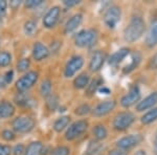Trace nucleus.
Returning a JSON list of instances; mask_svg holds the SVG:
<instances>
[{
    "instance_id": "f257e3e1",
    "label": "nucleus",
    "mask_w": 157,
    "mask_h": 155,
    "mask_svg": "<svg viewBox=\"0 0 157 155\" xmlns=\"http://www.w3.org/2000/svg\"><path fill=\"white\" fill-rule=\"evenodd\" d=\"M146 30V23L139 16H134L124 29V38L129 43H134L143 37Z\"/></svg>"
},
{
    "instance_id": "f03ea898",
    "label": "nucleus",
    "mask_w": 157,
    "mask_h": 155,
    "mask_svg": "<svg viewBox=\"0 0 157 155\" xmlns=\"http://www.w3.org/2000/svg\"><path fill=\"white\" fill-rule=\"evenodd\" d=\"M98 41V32L95 29H83L75 37V44L78 47H90Z\"/></svg>"
},
{
    "instance_id": "7ed1b4c3",
    "label": "nucleus",
    "mask_w": 157,
    "mask_h": 155,
    "mask_svg": "<svg viewBox=\"0 0 157 155\" xmlns=\"http://www.w3.org/2000/svg\"><path fill=\"white\" fill-rule=\"evenodd\" d=\"M36 123L30 116H18L12 122L13 130L17 133H29L35 128Z\"/></svg>"
},
{
    "instance_id": "20e7f679",
    "label": "nucleus",
    "mask_w": 157,
    "mask_h": 155,
    "mask_svg": "<svg viewBox=\"0 0 157 155\" xmlns=\"http://www.w3.org/2000/svg\"><path fill=\"white\" fill-rule=\"evenodd\" d=\"M87 129L88 122L86 119H78L68 127V129L65 132V138L67 141H75L82 135L84 132H86Z\"/></svg>"
},
{
    "instance_id": "39448f33",
    "label": "nucleus",
    "mask_w": 157,
    "mask_h": 155,
    "mask_svg": "<svg viewBox=\"0 0 157 155\" xmlns=\"http://www.w3.org/2000/svg\"><path fill=\"white\" fill-rule=\"evenodd\" d=\"M135 121V116L131 112H120L116 114L114 119H113V128L117 131H124L127 130L129 127L134 123Z\"/></svg>"
},
{
    "instance_id": "423d86ee",
    "label": "nucleus",
    "mask_w": 157,
    "mask_h": 155,
    "mask_svg": "<svg viewBox=\"0 0 157 155\" xmlns=\"http://www.w3.org/2000/svg\"><path fill=\"white\" fill-rule=\"evenodd\" d=\"M121 17V7L117 6H111L107 9V11L104 14V22L109 29H113L116 27V25L120 23Z\"/></svg>"
},
{
    "instance_id": "0eeeda50",
    "label": "nucleus",
    "mask_w": 157,
    "mask_h": 155,
    "mask_svg": "<svg viewBox=\"0 0 157 155\" xmlns=\"http://www.w3.org/2000/svg\"><path fill=\"white\" fill-rule=\"evenodd\" d=\"M39 73L36 72H29L22 76L16 82V88L19 92H25L37 83Z\"/></svg>"
},
{
    "instance_id": "6e6552de",
    "label": "nucleus",
    "mask_w": 157,
    "mask_h": 155,
    "mask_svg": "<svg viewBox=\"0 0 157 155\" xmlns=\"http://www.w3.org/2000/svg\"><path fill=\"white\" fill-rule=\"evenodd\" d=\"M60 15H61L60 6H56L50 7L46 14L44 15V17H43L42 22H43L44 27H46V29H54L58 22H59Z\"/></svg>"
},
{
    "instance_id": "1a4fd4ad",
    "label": "nucleus",
    "mask_w": 157,
    "mask_h": 155,
    "mask_svg": "<svg viewBox=\"0 0 157 155\" xmlns=\"http://www.w3.org/2000/svg\"><path fill=\"white\" fill-rule=\"evenodd\" d=\"M84 65V59L81 56H73L67 62L64 69L65 78H71L77 73Z\"/></svg>"
},
{
    "instance_id": "9d476101",
    "label": "nucleus",
    "mask_w": 157,
    "mask_h": 155,
    "mask_svg": "<svg viewBox=\"0 0 157 155\" xmlns=\"http://www.w3.org/2000/svg\"><path fill=\"white\" fill-rule=\"evenodd\" d=\"M143 141V136L140 134H130L128 136H124L121 139H118L116 146L118 149L121 150H129L132 149L135 146H137Z\"/></svg>"
},
{
    "instance_id": "9b49d317",
    "label": "nucleus",
    "mask_w": 157,
    "mask_h": 155,
    "mask_svg": "<svg viewBox=\"0 0 157 155\" xmlns=\"http://www.w3.org/2000/svg\"><path fill=\"white\" fill-rule=\"evenodd\" d=\"M139 99H140V89H139L137 85H134L130 88V90L128 91L127 95H125L121 98V104L123 107L129 108L131 106L135 105L139 101Z\"/></svg>"
},
{
    "instance_id": "f8f14e48",
    "label": "nucleus",
    "mask_w": 157,
    "mask_h": 155,
    "mask_svg": "<svg viewBox=\"0 0 157 155\" xmlns=\"http://www.w3.org/2000/svg\"><path fill=\"white\" fill-rule=\"evenodd\" d=\"M116 103L113 100H108V101H104L102 103H100L98 105H97L94 107V109L92 110V113L94 116L97 118H101V116H105L108 113H110L113 109L115 108Z\"/></svg>"
},
{
    "instance_id": "ddd939ff",
    "label": "nucleus",
    "mask_w": 157,
    "mask_h": 155,
    "mask_svg": "<svg viewBox=\"0 0 157 155\" xmlns=\"http://www.w3.org/2000/svg\"><path fill=\"white\" fill-rule=\"evenodd\" d=\"M106 61V54L102 50H97L91 56L89 62V69L93 72H97L103 67L104 63Z\"/></svg>"
},
{
    "instance_id": "4468645a",
    "label": "nucleus",
    "mask_w": 157,
    "mask_h": 155,
    "mask_svg": "<svg viewBox=\"0 0 157 155\" xmlns=\"http://www.w3.org/2000/svg\"><path fill=\"white\" fill-rule=\"evenodd\" d=\"M49 49L46 45H44L42 42H36L33 46V50H32V55L34 60H36L37 62H40V61L46 59L49 56Z\"/></svg>"
},
{
    "instance_id": "2eb2a0df",
    "label": "nucleus",
    "mask_w": 157,
    "mask_h": 155,
    "mask_svg": "<svg viewBox=\"0 0 157 155\" xmlns=\"http://www.w3.org/2000/svg\"><path fill=\"white\" fill-rule=\"evenodd\" d=\"M156 104H157V91H154V92L149 95L147 98L144 99L143 101L138 102L137 105H136V110L138 112H141V111L153 108V106H155Z\"/></svg>"
},
{
    "instance_id": "dca6fc26",
    "label": "nucleus",
    "mask_w": 157,
    "mask_h": 155,
    "mask_svg": "<svg viewBox=\"0 0 157 155\" xmlns=\"http://www.w3.org/2000/svg\"><path fill=\"white\" fill-rule=\"evenodd\" d=\"M129 54H130V49H129V48H127V47L121 48V49L116 50L114 54H112L110 57H109L108 63L111 66H117L120 63H121L126 58L128 57Z\"/></svg>"
},
{
    "instance_id": "f3484780",
    "label": "nucleus",
    "mask_w": 157,
    "mask_h": 155,
    "mask_svg": "<svg viewBox=\"0 0 157 155\" xmlns=\"http://www.w3.org/2000/svg\"><path fill=\"white\" fill-rule=\"evenodd\" d=\"M83 21V15L82 14H75L73 16L70 17L68 19V21L66 22L64 26V33L65 34H70V33L75 32L81 25Z\"/></svg>"
},
{
    "instance_id": "a211bd4d",
    "label": "nucleus",
    "mask_w": 157,
    "mask_h": 155,
    "mask_svg": "<svg viewBox=\"0 0 157 155\" xmlns=\"http://www.w3.org/2000/svg\"><path fill=\"white\" fill-rule=\"evenodd\" d=\"M16 108L14 104L9 101L0 102V118H9L15 114Z\"/></svg>"
},
{
    "instance_id": "6ab92c4d",
    "label": "nucleus",
    "mask_w": 157,
    "mask_h": 155,
    "mask_svg": "<svg viewBox=\"0 0 157 155\" xmlns=\"http://www.w3.org/2000/svg\"><path fill=\"white\" fill-rule=\"evenodd\" d=\"M146 44L147 46L151 48L157 45V20L151 24L150 29L146 36Z\"/></svg>"
},
{
    "instance_id": "aec40b11",
    "label": "nucleus",
    "mask_w": 157,
    "mask_h": 155,
    "mask_svg": "<svg viewBox=\"0 0 157 155\" xmlns=\"http://www.w3.org/2000/svg\"><path fill=\"white\" fill-rule=\"evenodd\" d=\"M140 61H141V55L139 54L138 52H134V54L131 56V60H130V62H129V64H127L125 67L123 68V72L124 73L132 72L133 70L139 65Z\"/></svg>"
},
{
    "instance_id": "412c9836",
    "label": "nucleus",
    "mask_w": 157,
    "mask_h": 155,
    "mask_svg": "<svg viewBox=\"0 0 157 155\" xmlns=\"http://www.w3.org/2000/svg\"><path fill=\"white\" fill-rule=\"evenodd\" d=\"M43 148L41 141H33L25 148L23 155H42Z\"/></svg>"
},
{
    "instance_id": "4be33fe9",
    "label": "nucleus",
    "mask_w": 157,
    "mask_h": 155,
    "mask_svg": "<svg viewBox=\"0 0 157 155\" xmlns=\"http://www.w3.org/2000/svg\"><path fill=\"white\" fill-rule=\"evenodd\" d=\"M90 78L87 73H82V75L78 76L77 78L73 81V85L77 89H84L87 88V86L89 85Z\"/></svg>"
},
{
    "instance_id": "5701e85b",
    "label": "nucleus",
    "mask_w": 157,
    "mask_h": 155,
    "mask_svg": "<svg viewBox=\"0 0 157 155\" xmlns=\"http://www.w3.org/2000/svg\"><path fill=\"white\" fill-rule=\"evenodd\" d=\"M70 123V118L69 116H61L57 119V121L54 123V130L58 133H61L63 130H64L66 127H68Z\"/></svg>"
},
{
    "instance_id": "b1692460",
    "label": "nucleus",
    "mask_w": 157,
    "mask_h": 155,
    "mask_svg": "<svg viewBox=\"0 0 157 155\" xmlns=\"http://www.w3.org/2000/svg\"><path fill=\"white\" fill-rule=\"evenodd\" d=\"M40 95L43 98H48L49 95H52V84L50 82V80L48 79H46V80H44L43 82L41 83V85H40Z\"/></svg>"
},
{
    "instance_id": "393cba45",
    "label": "nucleus",
    "mask_w": 157,
    "mask_h": 155,
    "mask_svg": "<svg viewBox=\"0 0 157 155\" xmlns=\"http://www.w3.org/2000/svg\"><path fill=\"white\" fill-rule=\"evenodd\" d=\"M37 29H38V24L35 20H27L24 23L23 30L26 36H29V37L35 36L37 33Z\"/></svg>"
},
{
    "instance_id": "a878e982",
    "label": "nucleus",
    "mask_w": 157,
    "mask_h": 155,
    "mask_svg": "<svg viewBox=\"0 0 157 155\" xmlns=\"http://www.w3.org/2000/svg\"><path fill=\"white\" fill-rule=\"evenodd\" d=\"M15 101H16V103L18 104V105L25 106V107H29L30 104L34 103L32 98L25 92H19L18 95H16V98H15Z\"/></svg>"
},
{
    "instance_id": "bb28decb",
    "label": "nucleus",
    "mask_w": 157,
    "mask_h": 155,
    "mask_svg": "<svg viewBox=\"0 0 157 155\" xmlns=\"http://www.w3.org/2000/svg\"><path fill=\"white\" fill-rule=\"evenodd\" d=\"M157 119V107L151 109L150 111H148L147 113L144 114L141 116V123L145 125H150L153 122H155Z\"/></svg>"
},
{
    "instance_id": "cd10ccee",
    "label": "nucleus",
    "mask_w": 157,
    "mask_h": 155,
    "mask_svg": "<svg viewBox=\"0 0 157 155\" xmlns=\"http://www.w3.org/2000/svg\"><path fill=\"white\" fill-rule=\"evenodd\" d=\"M93 135H94L95 139H97L98 141H100L107 137L108 131L104 125H97L94 128H93Z\"/></svg>"
},
{
    "instance_id": "c85d7f7f",
    "label": "nucleus",
    "mask_w": 157,
    "mask_h": 155,
    "mask_svg": "<svg viewBox=\"0 0 157 155\" xmlns=\"http://www.w3.org/2000/svg\"><path fill=\"white\" fill-rule=\"evenodd\" d=\"M103 148V145L98 141H90L88 145V148L86 150V155H94L98 152H100V150Z\"/></svg>"
},
{
    "instance_id": "c756f323",
    "label": "nucleus",
    "mask_w": 157,
    "mask_h": 155,
    "mask_svg": "<svg viewBox=\"0 0 157 155\" xmlns=\"http://www.w3.org/2000/svg\"><path fill=\"white\" fill-rule=\"evenodd\" d=\"M12 62V56L6 50L0 52V67H7Z\"/></svg>"
},
{
    "instance_id": "7c9ffc66",
    "label": "nucleus",
    "mask_w": 157,
    "mask_h": 155,
    "mask_svg": "<svg viewBox=\"0 0 157 155\" xmlns=\"http://www.w3.org/2000/svg\"><path fill=\"white\" fill-rule=\"evenodd\" d=\"M58 106H59V99L57 95H52L48 98H46V107L48 108V110L54 111L57 109Z\"/></svg>"
},
{
    "instance_id": "2f4dec72",
    "label": "nucleus",
    "mask_w": 157,
    "mask_h": 155,
    "mask_svg": "<svg viewBox=\"0 0 157 155\" xmlns=\"http://www.w3.org/2000/svg\"><path fill=\"white\" fill-rule=\"evenodd\" d=\"M30 66V61L29 58H23V59L19 60V62L17 63V69L20 72H26Z\"/></svg>"
},
{
    "instance_id": "473e14b6",
    "label": "nucleus",
    "mask_w": 157,
    "mask_h": 155,
    "mask_svg": "<svg viewBox=\"0 0 157 155\" xmlns=\"http://www.w3.org/2000/svg\"><path fill=\"white\" fill-rule=\"evenodd\" d=\"M100 86H102V81L98 80V79H97V80L92 81L89 85L87 86V91L89 95H93V93L95 92V91H98V89L100 88Z\"/></svg>"
},
{
    "instance_id": "72a5a7b5",
    "label": "nucleus",
    "mask_w": 157,
    "mask_h": 155,
    "mask_svg": "<svg viewBox=\"0 0 157 155\" xmlns=\"http://www.w3.org/2000/svg\"><path fill=\"white\" fill-rule=\"evenodd\" d=\"M70 149L66 146H59L52 151L50 155H69Z\"/></svg>"
},
{
    "instance_id": "f704fd0d",
    "label": "nucleus",
    "mask_w": 157,
    "mask_h": 155,
    "mask_svg": "<svg viewBox=\"0 0 157 155\" xmlns=\"http://www.w3.org/2000/svg\"><path fill=\"white\" fill-rule=\"evenodd\" d=\"M0 135H1L2 138L6 141H14L15 137H16V135H15V132L13 130H10V129H6V130H3L1 133H0Z\"/></svg>"
},
{
    "instance_id": "c9c22d12",
    "label": "nucleus",
    "mask_w": 157,
    "mask_h": 155,
    "mask_svg": "<svg viewBox=\"0 0 157 155\" xmlns=\"http://www.w3.org/2000/svg\"><path fill=\"white\" fill-rule=\"evenodd\" d=\"M90 107L89 105H87V104H83V105L78 106V107L75 109V114H78V115H86V114H88L90 112Z\"/></svg>"
},
{
    "instance_id": "e433bc0d",
    "label": "nucleus",
    "mask_w": 157,
    "mask_h": 155,
    "mask_svg": "<svg viewBox=\"0 0 157 155\" xmlns=\"http://www.w3.org/2000/svg\"><path fill=\"white\" fill-rule=\"evenodd\" d=\"M43 3V0H27L25 1V6L27 9H36Z\"/></svg>"
},
{
    "instance_id": "4c0bfd02",
    "label": "nucleus",
    "mask_w": 157,
    "mask_h": 155,
    "mask_svg": "<svg viewBox=\"0 0 157 155\" xmlns=\"http://www.w3.org/2000/svg\"><path fill=\"white\" fill-rule=\"evenodd\" d=\"M12 149L9 145L0 144V155H11Z\"/></svg>"
},
{
    "instance_id": "58836bf2",
    "label": "nucleus",
    "mask_w": 157,
    "mask_h": 155,
    "mask_svg": "<svg viewBox=\"0 0 157 155\" xmlns=\"http://www.w3.org/2000/svg\"><path fill=\"white\" fill-rule=\"evenodd\" d=\"M24 151H25V147L22 144H19V145H17V146H15L14 150H13L14 155H23Z\"/></svg>"
},
{
    "instance_id": "ea45409f",
    "label": "nucleus",
    "mask_w": 157,
    "mask_h": 155,
    "mask_svg": "<svg viewBox=\"0 0 157 155\" xmlns=\"http://www.w3.org/2000/svg\"><path fill=\"white\" fill-rule=\"evenodd\" d=\"M3 78H4V80H6V84L9 85V84L13 81V79H14V72H13L12 69L7 70V72L3 75Z\"/></svg>"
},
{
    "instance_id": "a19ab883",
    "label": "nucleus",
    "mask_w": 157,
    "mask_h": 155,
    "mask_svg": "<svg viewBox=\"0 0 157 155\" xmlns=\"http://www.w3.org/2000/svg\"><path fill=\"white\" fill-rule=\"evenodd\" d=\"M149 68L150 69H156L157 68V52L149 61Z\"/></svg>"
},
{
    "instance_id": "79ce46f5",
    "label": "nucleus",
    "mask_w": 157,
    "mask_h": 155,
    "mask_svg": "<svg viewBox=\"0 0 157 155\" xmlns=\"http://www.w3.org/2000/svg\"><path fill=\"white\" fill-rule=\"evenodd\" d=\"M7 10V2L4 0H0V16H4Z\"/></svg>"
},
{
    "instance_id": "37998d69",
    "label": "nucleus",
    "mask_w": 157,
    "mask_h": 155,
    "mask_svg": "<svg viewBox=\"0 0 157 155\" xmlns=\"http://www.w3.org/2000/svg\"><path fill=\"white\" fill-rule=\"evenodd\" d=\"M63 4L67 7H72V6H78V4H80V1H78V0H64Z\"/></svg>"
},
{
    "instance_id": "c03bdc74",
    "label": "nucleus",
    "mask_w": 157,
    "mask_h": 155,
    "mask_svg": "<svg viewBox=\"0 0 157 155\" xmlns=\"http://www.w3.org/2000/svg\"><path fill=\"white\" fill-rule=\"evenodd\" d=\"M109 155H127V152L125 150H121V149H114L109 153Z\"/></svg>"
},
{
    "instance_id": "a18cd8bd",
    "label": "nucleus",
    "mask_w": 157,
    "mask_h": 155,
    "mask_svg": "<svg viewBox=\"0 0 157 155\" xmlns=\"http://www.w3.org/2000/svg\"><path fill=\"white\" fill-rule=\"evenodd\" d=\"M98 91L100 93H102V95H110V93H111L110 89H109L108 87H105V86H103V87H100L98 89Z\"/></svg>"
},
{
    "instance_id": "49530a36",
    "label": "nucleus",
    "mask_w": 157,
    "mask_h": 155,
    "mask_svg": "<svg viewBox=\"0 0 157 155\" xmlns=\"http://www.w3.org/2000/svg\"><path fill=\"white\" fill-rule=\"evenodd\" d=\"M20 4H21V2L18 1V0H14V1H11V7H13V9H15V10H16L17 7H19Z\"/></svg>"
},
{
    "instance_id": "de8ad7c7",
    "label": "nucleus",
    "mask_w": 157,
    "mask_h": 155,
    "mask_svg": "<svg viewBox=\"0 0 157 155\" xmlns=\"http://www.w3.org/2000/svg\"><path fill=\"white\" fill-rule=\"evenodd\" d=\"M7 86V84L6 82V80H4L3 76H0V88H6Z\"/></svg>"
},
{
    "instance_id": "09e8293b",
    "label": "nucleus",
    "mask_w": 157,
    "mask_h": 155,
    "mask_svg": "<svg viewBox=\"0 0 157 155\" xmlns=\"http://www.w3.org/2000/svg\"><path fill=\"white\" fill-rule=\"evenodd\" d=\"M133 155H148V154H147V152L145 150H138V151L135 152Z\"/></svg>"
},
{
    "instance_id": "8fccbe9b",
    "label": "nucleus",
    "mask_w": 157,
    "mask_h": 155,
    "mask_svg": "<svg viewBox=\"0 0 157 155\" xmlns=\"http://www.w3.org/2000/svg\"><path fill=\"white\" fill-rule=\"evenodd\" d=\"M154 151H155V154L157 155V133L155 135V138H154Z\"/></svg>"
}]
</instances>
